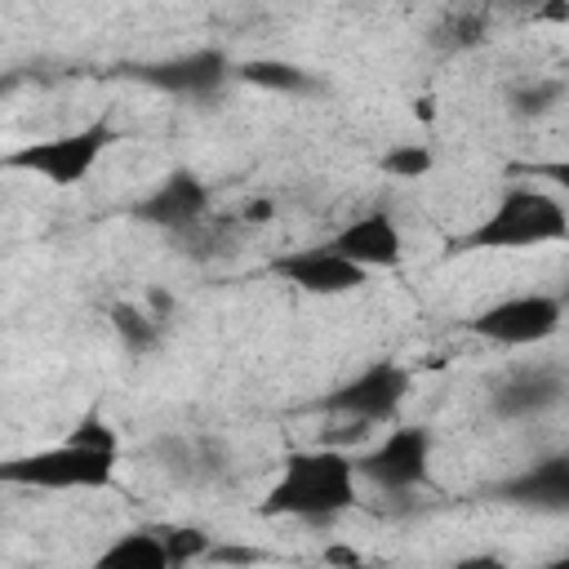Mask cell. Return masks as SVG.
Returning a JSON list of instances; mask_svg holds the SVG:
<instances>
[{
    "mask_svg": "<svg viewBox=\"0 0 569 569\" xmlns=\"http://www.w3.org/2000/svg\"><path fill=\"white\" fill-rule=\"evenodd\" d=\"M356 493H360V476H356L351 453L329 449V445L293 449V453H284L276 480L267 485V493L258 502V516L325 525V520L351 511Z\"/></svg>",
    "mask_w": 569,
    "mask_h": 569,
    "instance_id": "obj_1",
    "label": "cell"
},
{
    "mask_svg": "<svg viewBox=\"0 0 569 569\" xmlns=\"http://www.w3.org/2000/svg\"><path fill=\"white\" fill-rule=\"evenodd\" d=\"M569 240V204L538 182H511L462 236L449 240V253H520Z\"/></svg>",
    "mask_w": 569,
    "mask_h": 569,
    "instance_id": "obj_2",
    "label": "cell"
},
{
    "mask_svg": "<svg viewBox=\"0 0 569 569\" xmlns=\"http://www.w3.org/2000/svg\"><path fill=\"white\" fill-rule=\"evenodd\" d=\"M116 471H120V449L84 445L76 436H62L58 445L0 462L4 485L44 489V493H102V489H116Z\"/></svg>",
    "mask_w": 569,
    "mask_h": 569,
    "instance_id": "obj_3",
    "label": "cell"
},
{
    "mask_svg": "<svg viewBox=\"0 0 569 569\" xmlns=\"http://www.w3.org/2000/svg\"><path fill=\"white\" fill-rule=\"evenodd\" d=\"M116 142H120V129L111 120H89L80 129L53 133V138L22 142V147L4 151L0 164L9 173H31L49 187H80Z\"/></svg>",
    "mask_w": 569,
    "mask_h": 569,
    "instance_id": "obj_4",
    "label": "cell"
},
{
    "mask_svg": "<svg viewBox=\"0 0 569 569\" xmlns=\"http://www.w3.org/2000/svg\"><path fill=\"white\" fill-rule=\"evenodd\" d=\"M409 391H413V369L396 356H378V360L360 365L351 378H342L333 391H325L320 413L347 418V422H356V431H365V427L396 422Z\"/></svg>",
    "mask_w": 569,
    "mask_h": 569,
    "instance_id": "obj_5",
    "label": "cell"
},
{
    "mask_svg": "<svg viewBox=\"0 0 569 569\" xmlns=\"http://www.w3.org/2000/svg\"><path fill=\"white\" fill-rule=\"evenodd\" d=\"M565 325V302L556 293L542 289H520L507 298H493L489 307H480L476 316L462 320V329L489 347L502 351H525V347H542L547 338H556Z\"/></svg>",
    "mask_w": 569,
    "mask_h": 569,
    "instance_id": "obj_6",
    "label": "cell"
},
{
    "mask_svg": "<svg viewBox=\"0 0 569 569\" xmlns=\"http://www.w3.org/2000/svg\"><path fill=\"white\" fill-rule=\"evenodd\" d=\"M436 436L418 422H391V431L356 453V476L378 493H413L431 471Z\"/></svg>",
    "mask_w": 569,
    "mask_h": 569,
    "instance_id": "obj_7",
    "label": "cell"
},
{
    "mask_svg": "<svg viewBox=\"0 0 569 569\" xmlns=\"http://www.w3.org/2000/svg\"><path fill=\"white\" fill-rule=\"evenodd\" d=\"M129 213H133L138 222L160 227V231H169V236L182 240V236H191V231H200V227L209 222V187H204L200 173L173 169V173H164L142 200H133Z\"/></svg>",
    "mask_w": 569,
    "mask_h": 569,
    "instance_id": "obj_8",
    "label": "cell"
},
{
    "mask_svg": "<svg viewBox=\"0 0 569 569\" xmlns=\"http://www.w3.org/2000/svg\"><path fill=\"white\" fill-rule=\"evenodd\" d=\"M271 276H280L284 284H293L302 293H316V298H338V293H356V289L369 284V271L356 267L351 258H342L329 240L276 253L271 258Z\"/></svg>",
    "mask_w": 569,
    "mask_h": 569,
    "instance_id": "obj_9",
    "label": "cell"
},
{
    "mask_svg": "<svg viewBox=\"0 0 569 569\" xmlns=\"http://www.w3.org/2000/svg\"><path fill=\"white\" fill-rule=\"evenodd\" d=\"M489 493H493L498 502H507V507H520V511L569 516V449L538 453V458L525 462L520 471L502 476Z\"/></svg>",
    "mask_w": 569,
    "mask_h": 569,
    "instance_id": "obj_10",
    "label": "cell"
},
{
    "mask_svg": "<svg viewBox=\"0 0 569 569\" xmlns=\"http://www.w3.org/2000/svg\"><path fill=\"white\" fill-rule=\"evenodd\" d=\"M231 76H236V67L227 62L222 49H191V53H178V58H160V62L133 67L138 84H151V89L173 93V98H209Z\"/></svg>",
    "mask_w": 569,
    "mask_h": 569,
    "instance_id": "obj_11",
    "label": "cell"
},
{
    "mask_svg": "<svg viewBox=\"0 0 569 569\" xmlns=\"http://www.w3.org/2000/svg\"><path fill=\"white\" fill-rule=\"evenodd\" d=\"M565 396H569V382L556 365H529V369L507 373L493 387L489 413L502 422H529V418H542L547 409H556Z\"/></svg>",
    "mask_w": 569,
    "mask_h": 569,
    "instance_id": "obj_12",
    "label": "cell"
},
{
    "mask_svg": "<svg viewBox=\"0 0 569 569\" xmlns=\"http://www.w3.org/2000/svg\"><path fill=\"white\" fill-rule=\"evenodd\" d=\"M329 244L342 258H351L356 267H365L369 276L373 271H387V267H400V258H405V236H400V227H396V218L387 209L356 213L351 222H342L329 236Z\"/></svg>",
    "mask_w": 569,
    "mask_h": 569,
    "instance_id": "obj_13",
    "label": "cell"
},
{
    "mask_svg": "<svg viewBox=\"0 0 569 569\" xmlns=\"http://www.w3.org/2000/svg\"><path fill=\"white\" fill-rule=\"evenodd\" d=\"M89 569H178L164 538L151 529V525H138V529H124L116 533L93 560Z\"/></svg>",
    "mask_w": 569,
    "mask_h": 569,
    "instance_id": "obj_14",
    "label": "cell"
},
{
    "mask_svg": "<svg viewBox=\"0 0 569 569\" xmlns=\"http://www.w3.org/2000/svg\"><path fill=\"white\" fill-rule=\"evenodd\" d=\"M236 80L253 84V89H271V93H289V98H307V93H320V80L289 62V58H249L236 67Z\"/></svg>",
    "mask_w": 569,
    "mask_h": 569,
    "instance_id": "obj_15",
    "label": "cell"
},
{
    "mask_svg": "<svg viewBox=\"0 0 569 569\" xmlns=\"http://www.w3.org/2000/svg\"><path fill=\"white\" fill-rule=\"evenodd\" d=\"M107 320H111V333L120 338V347L129 356H151L160 347V338H164V320L151 316L138 302H111L107 307Z\"/></svg>",
    "mask_w": 569,
    "mask_h": 569,
    "instance_id": "obj_16",
    "label": "cell"
},
{
    "mask_svg": "<svg viewBox=\"0 0 569 569\" xmlns=\"http://www.w3.org/2000/svg\"><path fill=\"white\" fill-rule=\"evenodd\" d=\"M382 173L387 178H400V182H413V178H427L436 169V151L427 142H396L382 160Z\"/></svg>",
    "mask_w": 569,
    "mask_h": 569,
    "instance_id": "obj_17",
    "label": "cell"
},
{
    "mask_svg": "<svg viewBox=\"0 0 569 569\" xmlns=\"http://www.w3.org/2000/svg\"><path fill=\"white\" fill-rule=\"evenodd\" d=\"M156 533L164 538V547H169V556H173V565H178V569H187V565H196V560L213 556L209 533H204V529H196V525H156Z\"/></svg>",
    "mask_w": 569,
    "mask_h": 569,
    "instance_id": "obj_18",
    "label": "cell"
},
{
    "mask_svg": "<svg viewBox=\"0 0 569 569\" xmlns=\"http://www.w3.org/2000/svg\"><path fill=\"white\" fill-rule=\"evenodd\" d=\"M565 93V80H533L525 89L511 93V111L516 116H547Z\"/></svg>",
    "mask_w": 569,
    "mask_h": 569,
    "instance_id": "obj_19",
    "label": "cell"
},
{
    "mask_svg": "<svg viewBox=\"0 0 569 569\" xmlns=\"http://www.w3.org/2000/svg\"><path fill=\"white\" fill-rule=\"evenodd\" d=\"M520 173L551 182V191H556V196H569V156H560V160H533V164H525Z\"/></svg>",
    "mask_w": 569,
    "mask_h": 569,
    "instance_id": "obj_20",
    "label": "cell"
},
{
    "mask_svg": "<svg viewBox=\"0 0 569 569\" xmlns=\"http://www.w3.org/2000/svg\"><path fill=\"white\" fill-rule=\"evenodd\" d=\"M240 218H244L249 227H262V222H271V218H276V200H271V196H253V200H244Z\"/></svg>",
    "mask_w": 569,
    "mask_h": 569,
    "instance_id": "obj_21",
    "label": "cell"
},
{
    "mask_svg": "<svg viewBox=\"0 0 569 569\" xmlns=\"http://www.w3.org/2000/svg\"><path fill=\"white\" fill-rule=\"evenodd\" d=\"M325 560H329L333 569H369L365 551H356V547H329V551H325Z\"/></svg>",
    "mask_w": 569,
    "mask_h": 569,
    "instance_id": "obj_22",
    "label": "cell"
},
{
    "mask_svg": "<svg viewBox=\"0 0 569 569\" xmlns=\"http://www.w3.org/2000/svg\"><path fill=\"white\" fill-rule=\"evenodd\" d=\"M533 22H569V4H542L533 9Z\"/></svg>",
    "mask_w": 569,
    "mask_h": 569,
    "instance_id": "obj_23",
    "label": "cell"
},
{
    "mask_svg": "<svg viewBox=\"0 0 569 569\" xmlns=\"http://www.w3.org/2000/svg\"><path fill=\"white\" fill-rule=\"evenodd\" d=\"M453 569H507L498 556H467V560H458Z\"/></svg>",
    "mask_w": 569,
    "mask_h": 569,
    "instance_id": "obj_24",
    "label": "cell"
},
{
    "mask_svg": "<svg viewBox=\"0 0 569 569\" xmlns=\"http://www.w3.org/2000/svg\"><path fill=\"white\" fill-rule=\"evenodd\" d=\"M413 116H418V120H431V116H436V102H431V98H418V102H413Z\"/></svg>",
    "mask_w": 569,
    "mask_h": 569,
    "instance_id": "obj_25",
    "label": "cell"
},
{
    "mask_svg": "<svg viewBox=\"0 0 569 569\" xmlns=\"http://www.w3.org/2000/svg\"><path fill=\"white\" fill-rule=\"evenodd\" d=\"M533 569H569V551H560V556H551V560H542Z\"/></svg>",
    "mask_w": 569,
    "mask_h": 569,
    "instance_id": "obj_26",
    "label": "cell"
}]
</instances>
